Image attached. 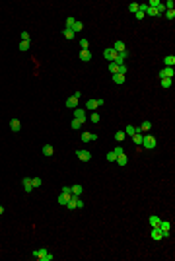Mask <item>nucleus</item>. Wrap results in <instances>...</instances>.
Segmentation results:
<instances>
[{
  "label": "nucleus",
  "mask_w": 175,
  "mask_h": 261,
  "mask_svg": "<svg viewBox=\"0 0 175 261\" xmlns=\"http://www.w3.org/2000/svg\"><path fill=\"white\" fill-rule=\"evenodd\" d=\"M142 146H144L146 150H152V148H156V138H154L152 135H144V138H142Z\"/></svg>",
  "instance_id": "f257e3e1"
},
{
  "label": "nucleus",
  "mask_w": 175,
  "mask_h": 261,
  "mask_svg": "<svg viewBox=\"0 0 175 261\" xmlns=\"http://www.w3.org/2000/svg\"><path fill=\"white\" fill-rule=\"evenodd\" d=\"M103 103H105V99H88V102H86V109L95 111L99 105H103Z\"/></svg>",
  "instance_id": "f03ea898"
},
{
  "label": "nucleus",
  "mask_w": 175,
  "mask_h": 261,
  "mask_svg": "<svg viewBox=\"0 0 175 261\" xmlns=\"http://www.w3.org/2000/svg\"><path fill=\"white\" fill-rule=\"evenodd\" d=\"M53 257H55V255H53L51 252H47V249H39L35 259H39V261H53Z\"/></svg>",
  "instance_id": "7ed1b4c3"
},
{
  "label": "nucleus",
  "mask_w": 175,
  "mask_h": 261,
  "mask_svg": "<svg viewBox=\"0 0 175 261\" xmlns=\"http://www.w3.org/2000/svg\"><path fill=\"white\" fill-rule=\"evenodd\" d=\"M173 74H175V70L171 66H166V68H162L160 72H158V76L160 78H173Z\"/></svg>",
  "instance_id": "20e7f679"
},
{
  "label": "nucleus",
  "mask_w": 175,
  "mask_h": 261,
  "mask_svg": "<svg viewBox=\"0 0 175 261\" xmlns=\"http://www.w3.org/2000/svg\"><path fill=\"white\" fill-rule=\"evenodd\" d=\"M103 57H105V58H107V61H109V62H113V61H115V58H117V51L113 49V47H107V49H105V51H103Z\"/></svg>",
  "instance_id": "39448f33"
},
{
  "label": "nucleus",
  "mask_w": 175,
  "mask_h": 261,
  "mask_svg": "<svg viewBox=\"0 0 175 261\" xmlns=\"http://www.w3.org/2000/svg\"><path fill=\"white\" fill-rule=\"evenodd\" d=\"M162 230V234H163V238H167L169 236V228H171V222H167V220H162L160 222V226H158Z\"/></svg>",
  "instance_id": "423d86ee"
},
{
  "label": "nucleus",
  "mask_w": 175,
  "mask_h": 261,
  "mask_svg": "<svg viewBox=\"0 0 175 261\" xmlns=\"http://www.w3.org/2000/svg\"><path fill=\"white\" fill-rule=\"evenodd\" d=\"M76 156H78V160H82V162H89V160H92V154L88 150H78Z\"/></svg>",
  "instance_id": "0eeeda50"
},
{
  "label": "nucleus",
  "mask_w": 175,
  "mask_h": 261,
  "mask_svg": "<svg viewBox=\"0 0 175 261\" xmlns=\"http://www.w3.org/2000/svg\"><path fill=\"white\" fill-rule=\"evenodd\" d=\"M74 119L86 121V109H84V107H76V109H74Z\"/></svg>",
  "instance_id": "6e6552de"
},
{
  "label": "nucleus",
  "mask_w": 175,
  "mask_h": 261,
  "mask_svg": "<svg viewBox=\"0 0 175 261\" xmlns=\"http://www.w3.org/2000/svg\"><path fill=\"white\" fill-rule=\"evenodd\" d=\"M78 99H80V98H76V95H70V98L66 99V107H68V109H76V107H78Z\"/></svg>",
  "instance_id": "1a4fd4ad"
},
{
  "label": "nucleus",
  "mask_w": 175,
  "mask_h": 261,
  "mask_svg": "<svg viewBox=\"0 0 175 261\" xmlns=\"http://www.w3.org/2000/svg\"><path fill=\"white\" fill-rule=\"evenodd\" d=\"M82 142H92V140H97V135L95 132H82Z\"/></svg>",
  "instance_id": "9d476101"
},
{
  "label": "nucleus",
  "mask_w": 175,
  "mask_h": 261,
  "mask_svg": "<svg viewBox=\"0 0 175 261\" xmlns=\"http://www.w3.org/2000/svg\"><path fill=\"white\" fill-rule=\"evenodd\" d=\"M80 61H82V62L92 61V51H89V49H82V51H80Z\"/></svg>",
  "instance_id": "9b49d317"
},
{
  "label": "nucleus",
  "mask_w": 175,
  "mask_h": 261,
  "mask_svg": "<svg viewBox=\"0 0 175 261\" xmlns=\"http://www.w3.org/2000/svg\"><path fill=\"white\" fill-rule=\"evenodd\" d=\"M22 185H24L25 193H31V189H33V183H31V177H24V179H22Z\"/></svg>",
  "instance_id": "f8f14e48"
},
{
  "label": "nucleus",
  "mask_w": 175,
  "mask_h": 261,
  "mask_svg": "<svg viewBox=\"0 0 175 261\" xmlns=\"http://www.w3.org/2000/svg\"><path fill=\"white\" fill-rule=\"evenodd\" d=\"M70 195H72V193H60V195H58V205H60V207H66L68 199H70Z\"/></svg>",
  "instance_id": "ddd939ff"
},
{
  "label": "nucleus",
  "mask_w": 175,
  "mask_h": 261,
  "mask_svg": "<svg viewBox=\"0 0 175 261\" xmlns=\"http://www.w3.org/2000/svg\"><path fill=\"white\" fill-rule=\"evenodd\" d=\"M10 129H12L14 132H20V131H22V123H20L18 119H12V121H10Z\"/></svg>",
  "instance_id": "4468645a"
},
{
  "label": "nucleus",
  "mask_w": 175,
  "mask_h": 261,
  "mask_svg": "<svg viewBox=\"0 0 175 261\" xmlns=\"http://www.w3.org/2000/svg\"><path fill=\"white\" fill-rule=\"evenodd\" d=\"M152 240H163V234H162V230L160 228H152Z\"/></svg>",
  "instance_id": "2eb2a0df"
},
{
  "label": "nucleus",
  "mask_w": 175,
  "mask_h": 261,
  "mask_svg": "<svg viewBox=\"0 0 175 261\" xmlns=\"http://www.w3.org/2000/svg\"><path fill=\"white\" fill-rule=\"evenodd\" d=\"M152 129V123L150 121H144V123H142L140 127H136V132H142V131H150Z\"/></svg>",
  "instance_id": "dca6fc26"
},
{
  "label": "nucleus",
  "mask_w": 175,
  "mask_h": 261,
  "mask_svg": "<svg viewBox=\"0 0 175 261\" xmlns=\"http://www.w3.org/2000/svg\"><path fill=\"white\" fill-rule=\"evenodd\" d=\"M41 152H43L45 156H53V154H55V148H53L51 144H45L43 148H41Z\"/></svg>",
  "instance_id": "f3484780"
},
{
  "label": "nucleus",
  "mask_w": 175,
  "mask_h": 261,
  "mask_svg": "<svg viewBox=\"0 0 175 261\" xmlns=\"http://www.w3.org/2000/svg\"><path fill=\"white\" fill-rule=\"evenodd\" d=\"M115 162L119 164V166H126V162H129V158H126V154H119Z\"/></svg>",
  "instance_id": "a211bd4d"
},
{
  "label": "nucleus",
  "mask_w": 175,
  "mask_h": 261,
  "mask_svg": "<svg viewBox=\"0 0 175 261\" xmlns=\"http://www.w3.org/2000/svg\"><path fill=\"white\" fill-rule=\"evenodd\" d=\"M163 65H166V66H171V68H173V66H175V57H173V55H167L166 58H163Z\"/></svg>",
  "instance_id": "6ab92c4d"
},
{
  "label": "nucleus",
  "mask_w": 175,
  "mask_h": 261,
  "mask_svg": "<svg viewBox=\"0 0 175 261\" xmlns=\"http://www.w3.org/2000/svg\"><path fill=\"white\" fill-rule=\"evenodd\" d=\"M113 49H115L117 53H123V51H126V47H125V43H123V41H115Z\"/></svg>",
  "instance_id": "aec40b11"
},
{
  "label": "nucleus",
  "mask_w": 175,
  "mask_h": 261,
  "mask_svg": "<svg viewBox=\"0 0 175 261\" xmlns=\"http://www.w3.org/2000/svg\"><path fill=\"white\" fill-rule=\"evenodd\" d=\"M160 222H162L160 216H156V214L150 216V224H152V228H158V226H160Z\"/></svg>",
  "instance_id": "412c9836"
},
{
  "label": "nucleus",
  "mask_w": 175,
  "mask_h": 261,
  "mask_svg": "<svg viewBox=\"0 0 175 261\" xmlns=\"http://www.w3.org/2000/svg\"><path fill=\"white\" fill-rule=\"evenodd\" d=\"M70 29L74 31V35H76V33H80V31L84 29V24H82V22H74V25H72Z\"/></svg>",
  "instance_id": "4be33fe9"
},
{
  "label": "nucleus",
  "mask_w": 175,
  "mask_h": 261,
  "mask_svg": "<svg viewBox=\"0 0 175 261\" xmlns=\"http://www.w3.org/2000/svg\"><path fill=\"white\" fill-rule=\"evenodd\" d=\"M70 191H72V195L80 197V195H82V191H84V187H82V185H72V187H70Z\"/></svg>",
  "instance_id": "5701e85b"
},
{
  "label": "nucleus",
  "mask_w": 175,
  "mask_h": 261,
  "mask_svg": "<svg viewBox=\"0 0 175 261\" xmlns=\"http://www.w3.org/2000/svg\"><path fill=\"white\" fill-rule=\"evenodd\" d=\"M142 138H144V135H142V132H134V135H132V140H134V144H140V146H142Z\"/></svg>",
  "instance_id": "b1692460"
},
{
  "label": "nucleus",
  "mask_w": 175,
  "mask_h": 261,
  "mask_svg": "<svg viewBox=\"0 0 175 261\" xmlns=\"http://www.w3.org/2000/svg\"><path fill=\"white\" fill-rule=\"evenodd\" d=\"M82 125H84V121H80V119H72V123H70V127H72L74 131L82 129Z\"/></svg>",
  "instance_id": "393cba45"
},
{
  "label": "nucleus",
  "mask_w": 175,
  "mask_h": 261,
  "mask_svg": "<svg viewBox=\"0 0 175 261\" xmlns=\"http://www.w3.org/2000/svg\"><path fill=\"white\" fill-rule=\"evenodd\" d=\"M160 82H162V86H163V88H171L173 78H160Z\"/></svg>",
  "instance_id": "a878e982"
},
{
  "label": "nucleus",
  "mask_w": 175,
  "mask_h": 261,
  "mask_svg": "<svg viewBox=\"0 0 175 261\" xmlns=\"http://www.w3.org/2000/svg\"><path fill=\"white\" fill-rule=\"evenodd\" d=\"M113 82L115 84H123L125 82V74H113Z\"/></svg>",
  "instance_id": "bb28decb"
},
{
  "label": "nucleus",
  "mask_w": 175,
  "mask_h": 261,
  "mask_svg": "<svg viewBox=\"0 0 175 261\" xmlns=\"http://www.w3.org/2000/svg\"><path fill=\"white\" fill-rule=\"evenodd\" d=\"M136 132V127H132V125H126L125 127V135H129V136H132Z\"/></svg>",
  "instance_id": "cd10ccee"
},
{
  "label": "nucleus",
  "mask_w": 175,
  "mask_h": 261,
  "mask_svg": "<svg viewBox=\"0 0 175 261\" xmlns=\"http://www.w3.org/2000/svg\"><path fill=\"white\" fill-rule=\"evenodd\" d=\"M62 35H64L66 39H74V37H76V35H74V31H72V29H66V28L62 29Z\"/></svg>",
  "instance_id": "c85d7f7f"
},
{
  "label": "nucleus",
  "mask_w": 175,
  "mask_h": 261,
  "mask_svg": "<svg viewBox=\"0 0 175 261\" xmlns=\"http://www.w3.org/2000/svg\"><path fill=\"white\" fill-rule=\"evenodd\" d=\"M125 136H126V135H125V131H117V132H115V140H117V142L125 140Z\"/></svg>",
  "instance_id": "c756f323"
},
{
  "label": "nucleus",
  "mask_w": 175,
  "mask_h": 261,
  "mask_svg": "<svg viewBox=\"0 0 175 261\" xmlns=\"http://www.w3.org/2000/svg\"><path fill=\"white\" fill-rule=\"evenodd\" d=\"M144 16H160V14H158V10H156V8H150V6H148V8H146V12H144Z\"/></svg>",
  "instance_id": "7c9ffc66"
},
{
  "label": "nucleus",
  "mask_w": 175,
  "mask_h": 261,
  "mask_svg": "<svg viewBox=\"0 0 175 261\" xmlns=\"http://www.w3.org/2000/svg\"><path fill=\"white\" fill-rule=\"evenodd\" d=\"M31 183H33V189H37V187H41V177H31Z\"/></svg>",
  "instance_id": "2f4dec72"
},
{
  "label": "nucleus",
  "mask_w": 175,
  "mask_h": 261,
  "mask_svg": "<svg viewBox=\"0 0 175 261\" xmlns=\"http://www.w3.org/2000/svg\"><path fill=\"white\" fill-rule=\"evenodd\" d=\"M129 10H130L132 14H136V12H138V2H130L129 4Z\"/></svg>",
  "instance_id": "473e14b6"
},
{
  "label": "nucleus",
  "mask_w": 175,
  "mask_h": 261,
  "mask_svg": "<svg viewBox=\"0 0 175 261\" xmlns=\"http://www.w3.org/2000/svg\"><path fill=\"white\" fill-rule=\"evenodd\" d=\"M89 121H92V123H99V115L95 113V111H92V113H89Z\"/></svg>",
  "instance_id": "72a5a7b5"
},
{
  "label": "nucleus",
  "mask_w": 175,
  "mask_h": 261,
  "mask_svg": "<svg viewBox=\"0 0 175 261\" xmlns=\"http://www.w3.org/2000/svg\"><path fill=\"white\" fill-rule=\"evenodd\" d=\"M105 158H107L109 162H115V160H117V154H115L113 150H109V152H107V156H105Z\"/></svg>",
  "instance_id": "f704fd0d"
},
{
  "label": "nucleus",
  "mask_w": 175,
  "mask_h": 261,
  "mask_svg": "<svg viewBox=\"0 0 175 261\" xmlns=\"http://www.w3.org/2000/svg\"><path fill=\"white\" fill-rule=\"evenodd\" d=\"M20 51H29V41H22L20 43Z\"/></svg>",
  "instance_id": "c9c22d12"
},
{
  "label": "nucleus",
  "mask_w": 175,
  "mask_h": 261,
  "mask_svg": "<svg viewBox=\"0 0 175 261\" xmlns=\"http://www.w3.org/2000/svg\"><path fill=\"white\" fill-rule=\"evenodd\" d=\"M117 74H126V65H119L117 66Z\"/></svg>",
  "instance_id": "e433bc0d"
},
{
  "label": "nucleus",
  "mask_w": 175,
  "mask_h": 261,
  "mask_svg": "<svg viewBox=\"0 0 175 261\" xmlns=\"http://www.w3.org/2000/svg\"><path fill=\"white\" fill-rule=\"evenodd\" d=\"M163 6H166V10H173L175 2H173V0H167V2H163Z\"/></svg>",
  "instance_id": "4c0bfd02"
},
{
  "label": "nucleus",
  "mask_w": 175,
  "mask_h": 261,
  "mask_svg": "<svg viewBox=\"0 0 175 261\" xmlns=\"http://www.w3.org/2000/svg\"><path fill=\"white\" fill-rule=\"evenodd\" d=\"M74 22H76V20H74L72 16H70V18H66V29H70L72 25H74Z\"/></svg>",
  "instance_id": "58836bf2"
},
{
  "label": "nucleus",
  "mask_w": 175,
  "mask_h": 261,
  "mask_svg": "<svg viewBox=\"0 0 175 261\" xmlns=\"http://www.w3.org/2000/svg\"><path fill=\"white\" fill-rule=\"evenodd\" d=\"M80 47H82V49H88V47H89V41H88V39H80Z\"/></svg>",
  "instance_id": "ea45409f"
},
{
  "label": "nucleus",
  "mask_w": 175,
  "mask_h": 261,
  "mask_svg": "<svg viewBox=\"0 0 175 261\" xmlns=\"http://www.w3.org/2000/svg\"><path fill=\"white\" fill-rule=\"evenodd\" d=\"M20 37H22V41H29V39H31L27 31H22V35H20Z\"/></svg>",
  "instance_id": "a19ab883"
},
{
  "label": "nucleus",
  "mask_w": 175,
  "mask_h": 261,
  "mask_svg": "<svg viewBox=\"0 0 175 261\" xmlns=\"http://www.w3.org/2000/svg\"><path fill=\"white\" fill-rule=\"evenodd\" d=\"M109 70H111V74H117V65L115 62H109Z\"/></svg>",
  "instance_id": "79ce46f5"
},
{
  "label": "nucleus",
  "mask_w": 175,
  "mask_h": 261,
  "mask_svg": "<svg viewBox=\"0 0 175 261\" xmlns=\"http://www.w3.org/2000/svg\"><path fill=\"white\" fill-rule=\"evenodd\" d=\"M166 16H167L169 20H175V10H167V14H166Z\"/></svg>",
  "instance_id": "37998d69"
},
{
  "label": "nucleus",
  "mask_w": 175,
  "mask_h": 261,
  "mask_svg": "<svg viewBox=\"0 0 175 261\" xmlns=\"http://www.w3.org/2000/svg\"><path fill=\"white\" fill-rule=\"evenodd\" d=\"M158 4H160V0H152V2H148V6L150 8H158Z\"/></svg>",
  "instance_id": "c03bdc74"
},
{
  "label": "nucleus",
  "mask_w": 175,
  "mask_h": 261,
  "mask_svg": "<svg viewBox=\"0 0 175 261\" xmlns=\"http://www.w3.org/2000/svg\"><path fill=\"white\" fill-rule=\"evenodd\" d=\"M113 152L117 154V156H119V154H125V152H123V148H121V146H115V148H113Z\"/></svg>",
  "instance_id": "a18cd8bd"
},
{
  "label": "nucleus",
  "mask_w": 175,
  "mask_h": 261,
  "mask_svg": "<svg viewBox=\"0 0 175 261\" xmlns=\"http://www.w3.org/2000/svg\"><path fill=\"white\" fill-rule=\"evenodd\" d=\"M82 207H84V201L80 199V197H78V201H76V209H82Z\"/></svg>",
  "instance_id": "49530a36"
},
{
  "label": "nucleus",
  "mask_w": 175,
  "mask_h": 261,
  "mask_svg": "<svg viewBox=\"0 0 175 261\" xmlns=\"http://www.w3.org/2000/svg\"><path fill=\"white\" fill-rule=\"evenodd\" d=\"M134 16H136V20H142V18H144V14H142V12H136Z\"/></svg>",
  "instance_id": "de8ad7c7"
},
{
  "label": "nucleus",
  "mask_w": 175,
  "mask_h": 261,
  "mask_svg": "<svg viewBox=\"0 0 175 261\" xmlns=\"http://www.w3.org/2000/svg\"><path fill=\"white\" fill-rule=\"evenodd\" d=\"M2 214H4V207L0 205V216H2Z\"/></svg>",
  "instance_id": "09e8293b"
}]
</instances>
